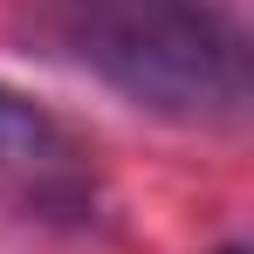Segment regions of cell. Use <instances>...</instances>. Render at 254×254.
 <instances>
[{"label":"cell","instance_id":"cell-1","mask_svg":"<svg viewBox=\"0 0 254 254\" xmlns=\"http://www.w3.org/2000/svg\"><path fill=\"white\" fill-rule=\"evenodd\" d=\"M62 35L103 83L172 124H241L248 28L234 0H62Z\"/></svg>","mask_w":254,"mask_h":254},{"label":"cell","instance_id":"cell-2","mask_svg":"<svg viewBox=\"0 0 254 254\" xmlns=\"http://www.w3.org/2000/svg\"><path fill=\"white\" fill-rule=\"evenodd\" d=\"M0 199L28 213H55V220L89 213V199H96L89 151L21 89H0Z\"/></svg>","mask_w":254,"mask_h":254},{"label":"cell","instance_id":"cell-3","mask_svg":"<svg viewBox=\"0 0 254 254\" xmlns=\"http://www.w3.org/2000/svg\"><path fill=\"white\" fill-rule=\"evenodd\" d=\"M220 254H248V248H241V241H227V248H220Z\"/></svg>","mask_w":254,"mask_h":254}]
</instances>
